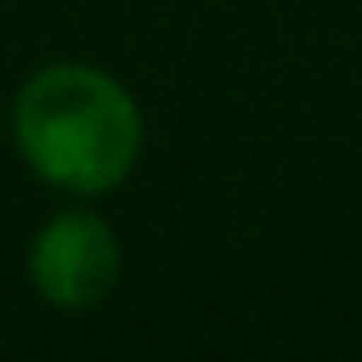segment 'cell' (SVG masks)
I'll return each mask as SVG.
<instances>
[{
    "label": "cell",
    "mask_w": 362,
    "mask_h": 362,
    "mask_svg": "<svg viewBox=\"0 0 362 362\" xmlns=\"http://www.w3.org/2000/svg\"><path fill=\"white\" fill-rule=\"evenodd\" d=\"M25 273L50 308H95L119 283V238L95 209H60L30 238Z\"/></svg>",
    "instance_id": "cell-2"
},
{
    "label": "cell",
    "mask_w": 362,
    "mask_h": 362,
    "mask_svg": "<svg viewBox=\"0 0 362 362\" xmlns=\"http://www.w3.org/2000/svg\"><path fill=\"white\" fill-rule=\"evenodd\" d=\"M11 139L35 179L95 199L134 174L144 154V115L110 70L60 60L21 85L11 105Z\"/></svg>",
    "instance_id": "cell-1"
}]
</instances>
